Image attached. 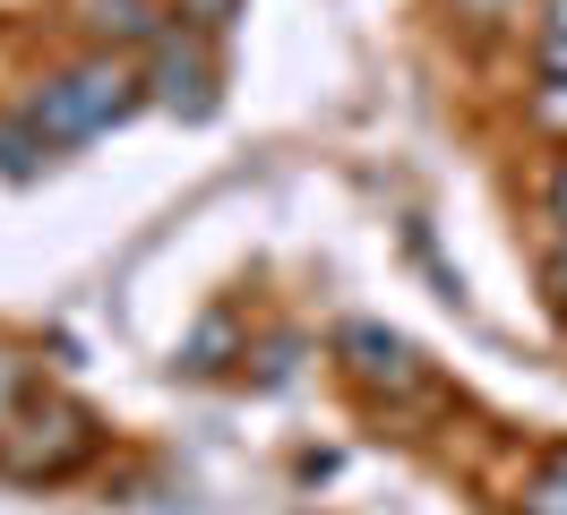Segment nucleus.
<instances>
[{"instance_id":"obj_7","label":"nucleus","mask_w":567,"mask_h":515,"mask_svg":"<svg viewBox=\"0 0 567 515\" xmlns=\"http://www.w3.org/2000/svg\"><path fill=\"white\" fill-rule=\"evenodd\" d=\"M18 395H27V361H18V352H0V430L18 421Z\"/></svg>"},{"instance_id":"obj_12","label":"nucleus","mask_w":567,"mask_h":515,"mask_svg":"<svg viewBox=\"0 0 567 515\" xmlns=\"http://www.w3.org/2000/svg\"><path fill=\"white\" fill-rule=\"evenodd\" d=\"M550 292H559V301H567V258H559V267H550Z\"/></svg>"},{"instance_id":"obj_9","label":"nucleus","mask_w":567,"mask_h":515,"mask_svg":"<svg viewBox=\"0 0 567 515\" xmlns=\"http://www.w3.org/2000/svg\"><path fill=\"white\" fill-rule=\"evenodd\" d=\"M550 215L567 224V155H559V172H550Z\"/></svg>"},{"instance_id":"obj_8","label":"nucleus","mask_w":567,"mask_h":515,"mask_svg":"<svg viewBox=\"0 0 567 515\" xmlns=\"http://www.w3.org/2000/svg\"><path fill=\"white\" fill-rule=\"evenodd\" d=\"M533 121H559V130H567V86H559V78H550V95L533 103Z\"/></svg>"},{"instance_id":"obj_5","label":"nucleus","mask_w":567,"mask_h":515,"mask_svg":"<svg viewBox=\"0 0 567 515\" xmlns=\"http://www.w3.org/2000/svg\"><path fill=\"white\" fill-rule=\"evenodd\" d=\"M95 34H104V43H146V34H155V9H146V0H95Z\"/></svg>"},{"instance_id":"obj_1","label":"nucleus","mask_w":567,"mask_h":515,"mask_svg":"<svg viewBox=\"0 0 567 515\" xmlns=\"http://www.w3.org/2000/svg\"><path fill=\"white\" fill-rule=\"evenodd\" d=\"M130 103H138V78H130L121 61H78V69H61L27 112H35V130L52 137V146H78V137L112 130Z\"/></svg>"},{"instance_id":"obj_3","label":"nucleus","mask_w":567,"mask_h":515,"mask_svg":"<svg viewBox=\"0 0 567 515\" xmlns=\"http://www.w3.org/2000/svg\"><path fill=\"white\" fill-rule=\"evenodd\" d=\"M207 86H215L207 43H198V34H164V43H155V103H164V112H189V121H198V112L215 103Z\"/></svg>"},{"instance_id":"obj_4","label":"nucleus","mask_w":567,"mask_h":515,"mask_svg":"<svg viewBox=\"0 0 567 515\" xmlns=\"http://www.w3.org/2000/svg\"><path fill=\"white\" fill-rule=\"evenodd\" d=\"M344 352H353V370L370 378V387H422L413 352H404L395 336H379V327H353V336H344Z\"/></svg>"},{"instance_id":"obj_10","label":"nucleus","mask_w":567,"mask_h":515,"mask_svg":"<svg viewBox=\"0 0 567 515\" xmlns=\"http://www.w3.org/2000/svg\"><path fill=\"white\" fill-rule=\"evenodd\" d=\"M542 473H550V481L567 490V446H550V464H542Z\"/></svg>"},{"instance_id":"obj_2","label":"nucleus","mask_w":567,"mask_h":515,"mask_svg":"<svg viewBox=\"0 0 567 515\" xmlns=\"http://www.w3.org/2000/svg\"><path fill=\"white\" fill-rule=\"evenodd\" d=\"M95 455V421L78 404H35L0 430V473L9 481H61Z\"/></svg>"},{"instance_id":"obj_11","label":"nucleus","mask_w":567,"mask_h":515,"mask_svg":"<svg viewBox=\"0 0 567 515\" xmlns=\"http://www.w3.org/2000/svg\"><path fill=\"white\" fill-rule=\"evenodd\" d=\"M550 34H559V43H567V0H550Z\"/></svg>"},{"instance_id":"obj_6","label":"nucleus","mask_w":567,"mask_h":515,"mask_svg":"<svg viewBox=\"0 0 567 515\" xmlns=\"http://www.w3.org/2000/svg\"><path fill=\"white\" fill-rule=\"evenodd\" d=\"M52 137L35 130V112H18V121H0V172H35V155Z\"/></svg>"}]
</instances>
